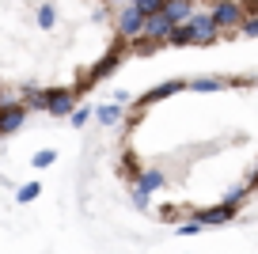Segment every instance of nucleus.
Masks as SVG:
<instances>
[{
	"mask_svg": "<svg viewBox=\"0 0 258 254\" xmlns=\"http://www.w3.org/2000/svg\"><path fill=\"white\" fill-rule=\"evenodd\" d=\"M121 205L160 231H213L258 201V72L171 76L110 125Z\"/></svg>",
	"mask_w": 258,
	"mask_h": 254,
	"instance_id": "nucleus-1",
	"label": "nucleus"
},
{
	"mask_svg": "<svg viewBox=\"0 0 258 254\" xmlns=\"http://www.w3.org/2000/svg\"><path fill=\"white\" fill-rule=\"evenodd\" d=\"M4 133H12V129H8V125H4V121H0V137H4Z\"/></svg>",
	"mask_w": 258,
	"mask_h": 254,
	"instance_id": "nucleus-4",
	"label": "nucleus"
},
{
	"mask_svg": "<svg viewBox=\"0 0 258 254\" xmlns=\"http://www.w3.org/2000/svg\"><path fill=\"white\" fill-rule=\"evenodd\" d=\"M141 53L258 38V0H129Z\"/></svg>",
	"mask_w": 258,
	"mask_h": 254,
	"instance_id": "nucleus-3",
	"label": "nucleus"
},
{
	"mask_svg": "<svg viewBox=\"0 0 258 254\" xmlns=\"http://www.w3.org/2000/svg\"><path fill=\"white\" fill-rule=\"evenodd\" d=\"M133 57L129 0H0V121L69 114Z\"/></svg>",
	"mask_w": 258,
	"mask_h": 254,
	"instance_id": "nucleus-2",
	"label": "nucleus"
}]
</instances>
